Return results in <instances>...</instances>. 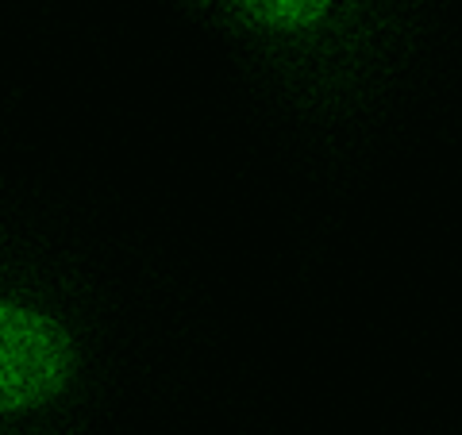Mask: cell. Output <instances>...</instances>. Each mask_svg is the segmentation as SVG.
<instances>
[{
    "instance_id": "obj_1",
    "label": "cell",
    "mask_w": 462,
    "mask_h": 435,
    "mask_svg": "<svg viewBox=\"0 0 462 435\" xmlns=\"http://www.w3.org/2000/svg\"><path fill=\"white\" fill-rule=\"evenodd\" d=\"M74 378V339L54 316L0 297V416L51 404Z\"/></svg>"
},
{
    "instance_id": "obj_2",
    "label": "cell",
    "mask_w": 462,
    "mask_h": 435,
    "mask_svg": "<svg viewBox=\"0 0 462 435\" xmlns=\"http://www.w3.org/2000/svg\"><path fill=\"white\" fill-rule=\"evenodd\" d=\"M236 12H243L251 23L266 27V32H278V35H300V32H312L320 27L336 0H231Z\"/></svg>"
}]
</instances>
